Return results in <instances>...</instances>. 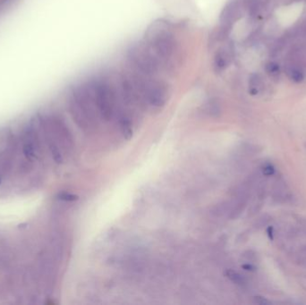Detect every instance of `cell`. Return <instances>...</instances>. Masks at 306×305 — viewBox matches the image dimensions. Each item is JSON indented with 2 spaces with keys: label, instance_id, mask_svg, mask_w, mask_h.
<instances>
[{
  "label": "cell",
  "instance_id": "obj_12",
  "mask_svg": "<svg viewBox=\"0 0 306 305\" xmlns=\"http://www.w3.org/2000/svg\"><path fill=\"white\" fill-rule=\"evenodd\" d=\"M267 234H268V238L272 241L274 239V229H273V227H268L267 229Z\"/></svg>",
  "mask_w": 306,
  "mask_h": 305
},
{
  "label": "cell",
  "instance_id": "obj_1",
  "mask_svg": "<svg viewBox=\"0 0 306 305\" xmlns=\"http://www.w3.org/2000/svg\"><path fill=\"white\" fill-rule=\"evenodd\" d=\"M70 111L77 125L85 132L95 128L100 115L90 86H81L73 91Z\"/></svg>",
  "mask_w": 306,
  "mask_h": 305
},
{
  "label": "cell",
  "instance_id": "obj_3",
  "mask_svg": "<svg viewBox=\"0 0 306 305\" xmlns=\"http://www.w3.org/2000/svg\"><path fill=\"white\" fill-rule=\"evenodd\" d=\"M99 114L102 119L110 121L115 112V95L110 84L96 81L90 86Z\"/></svg>",
  "mask_w": 306,
  "mask_h": 305
},
{
  "label": "cell",
  "instance_id": "obj_4",
  "mask_svg": "<svg viewBox=\"0 0 306 305\" xmlns=\"http://www.w3.org/2000/svg\"><path fill=\"white\" fill-rule=\"evenodd\" d=\"M144 77L139 84H135L138 89L140 96L144 98L145 102L153 108H162L168 99V91L166 86L160 81L146 80Z\"/></svg>",
  "mask_w": 306,
  "mask_h": 305
},
{
  "label": "cell",
  "instance_id": "obj_11",
  "mask_svg": "<svg viewBox=\"0 0 306 305\" xmlns=\"http://www.w3.org/2000/svg\"><path fill=\"white\" fill-rule=\"evenodd\" d=\"M242 267L244 268V270H247V271H254L256 269V267H254L253 264H250V263H246L242 265Z\"/></svg>",
  "mask_w": 306,
  "mask_h": 305
},
{
  "label": "cell",
  "instance_id": "obj_5",
  "mask_svg": "<svg viewBox=\"0 0 306 305\" xmlns=\"http://www.w3.org/2000/svg\"><path fill=\"white\" fill-rule=\"evenodd\" d=\"M150 46L156 57L161 60H168L175 53L177 43L170 32L161 30L151 37Z\"/></svg>",
  "mask_w": 306,
  "mask_h": 305
},
{
  "label": "cell",
  "instance_id": "obj_8",
  "mask_svg": "<svg viewBox=\"0 0 306 305\" xmlns=\"http://www.w3.org/2000/svg\"><path fill=\"white\" fill-rule=\"evenodd\" d=\"M226 276L230 279L231 281L234 282V284L239 285V286H244L245 284L244 277L239 274L238 272L234 271L233 269H229L226 271Z\"/></svg>",
  "mask_w": 306,
  "mask_h": 305
},
{
  "label": "cell",
  "instance_id": "obj_2",
  "mask_svg": "<svg viewBox=\"0 0 306 305\" xmlns=\"http://www.w3.org/2000/svg\"><path fill=\"white\" fill-rule=\"evenodd\" d=\"M130 65L141 76H154L158 71V61L152 49L144 45H135L127 54Z\"/></svg>",
  "mask_w": 306,
  "mask_h": 305
},
{
  "label": "cell",
  "instance_id": "obj_10",
  "mask_svg": "<svg viewBox=\"0 0 306 305\" xmlns=\"http://www.w3.org/2000/svg\"><path fill=\"white\" fill-rule=\"evenodd\" d=\"M254 301L255 304L260 305H267L270 304L269 301L267 300L266 298H264L263 296H255V297H254Z\"/></svg>",
  "mask_w": 306,
  "mask_h": 305
},
{
  "label": "cell",
  "instance_id": "obj_6",
  "mask_svg": "<svg viewBox=\"0 0 306 305\" xmlns=\"http://www.w3.org/2000/svg\"><path fill=\"white\" fill-rule=\"evenodd\" d=\"M232 60V57L228 50H220L216 54L214 58V68L217 72L225 70L229 67Z\"/></svg>",
  "mask_w": 306,
  "mask_h": 305
},
{
  "label": "cell",
  "instance_id": "obj_7",
  "mask_svg": "<svg viewBox=\"0 0 306 305\" xmlns=\"http://www.w3.org/2000/svg\"><path fill=\"white\" fill-rule=\"evenodd\" d=\"M119 124L121 132L124 135V138L129 140L133 136L132 123H131L129 118L124 114H121L119 118Z\"/></svg>",
  "mask_w": 306,
  "mask_h": 305
},
{
  "label": "cell",
  "instance_id": "obj_9",
  "mask_svg": "<svg viewBox=\"0 0 306 305\" xmlns=\"http://www.w3.org/2000/svg\"><path fill=\"white\" fill-rule=\"evenodd\" d=\"M263 173L264 176H267V177L272 176L275 173V167L271 165H267V166L263 167Z\"/></svg>",
  "mask_w": 306,
  "mask_h": 305
}]
</instances>
